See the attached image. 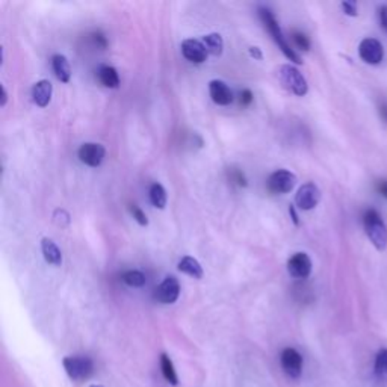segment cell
<instances>
[{"label": "cell", "instance_id": "30bf717a", "mask_svg": "<svg viewBox=\"0 0 387 387\" xmlns=\"http://www.w3.org/2000/svg\"><path fill=\"white\" fill-rule=\"evenodd\" d=\"M79 154V159L80 162H83L85 165L88 166H100L103 159H105V154H106V150L102 144H95V142H87L83 144L82 147L79 149L78 152Z\"/></svg>", "mask_w": 387, "mask_h": 387}, {"label": "cell", "instance_id": "ba28073f", "mask_svg": "<svg viewBox=\"0 0 387 387\" xmlns=\"http://www.w3.org/2000/svg\"><path fill=\"white\" fill-rule=\"evenodd\" d=\"M180 295V285L179 280L173 275L165 277V280L156 287L154 299L162 302V304H173Z\"/></svg>", "mask_w": 387, "mask_h": 387}, {"label": "cell", "instance_id": "ffe728a7", "mask_svg": "<svg viewBox=\"0 0 387 387\" xmlns=\"http://www.w3.org/2000/svg\"><path fill=\"white\" fill-rule=\"evenodd\" d=\"M161 371H162V375H164V378L166 380V383H169L171 386L179 384V377H177V372L174 368V363L171 359H169L168 354H161Z\"/></svg>", "mask_w": 387, "mask_h": 387}, {"label": "cell", "instance_id": "3957f363", "mask_svg": "<svg viewBox=\"0 0 387 387\" xmlns=\"http://www.w3.org/2000/svg\"><path fill=\"white\" fill-rule=\"evenodd\" d=\"M68 377L75 381H85L94 373V363L87 356H68L63 360Z\"/></svg>", "mask_w": 387, "mask_h": 387}, {"label": "cell", "instance_id": "6da1fadb", "mask_svg": "<svg viewBox=\"0 0 387 387\" xmlns=\"http://www.w3.org/2000/svg\"><path fill=\"white\" fill-rule=\"evenodd\" d=\"M259 17L263 21L265 28L268 29V32L271 33V36H272V40L275 41V44L282 48V52L285 53V56L287 59H290V60H294L295 64H302V60H301L299 55L286 41L285 35H283L280 26H278V23H277V20H275L272 12L268 8H260L259 9Z\"/></svg>", "mask_w": 387, "mask_h": 387}, {"label": "cell", "instance_id": "836d02e7", "mask_svg": "<svg viewBox=\"0 0 387 387\" xmlns=\"http://www.w3.org/2000/svg\"><path fill=\"white\" fill-rule=\"evenodd\" d=\"M6 100H8V94H6L5 87H2V103H0V105L5 106V105H6Z\"/></svg>", "mask_w": 387, "mask_h": 387}, {"label": "cell", "instance_id": "d6a6232c", "mask_svg": "<svg viewBox=\"0 0 387 387\" xmlns=\"http://www.w3.org/2000/svg\"><path fill=\"white\" fill-rule=\"evenodd\" d=\"M289 213L292 215V220H294V223H295V224H298V223H299V221H298V215H297V212H295V208H294V206H290V208H289Z\"/></svg>", "mask_w": 387, "mask_h": 387}, {"label": "cell", "instance_id": "f546056e", "mask_svg": "<svg viewBox=\"0 0 387 387\" xmlns=\"http://www.w3.org/2000/svg\"><path fill=\"white\" fill-rule=\"evenodd\" d=\"M380 21H381L383 29L387 32V6L386 5L380 8Z\"/></svg>", "mask_w": 387, "mask_h": 387}, {"label": "cell", "instance_id": "9a60e30c", "mask_svg": "<svg viewBox=\"0 0 387 387\" xmlns=\"http://www.w3.org/2000/svg\"><path fill=\"white\" fill-rule=\"evenodd\" d=\"M41 250H43V256L47 263H51L53 266H59L63 263V254H60V250L52 239L44 238L41 240Z\"/></svg>", "mask_w": 387, "mask_h": 387}, {"label": "cell", "instance_id": "d4e9b609", "mask_svg": "<svg viewBox=\"0 0 387 387\" xmlns=\"http://www.w3.org/2000/svg\"><path fill=\"white\" fill-rule=\"evenodd\" d=\"M130 213L133 215V218L138 221L139 226H147L149 224V220H147V215H145L137 204H132L130 206Z\"/></svg>", "mask_w": 387, "mask_h": 387}, {"label": "cell", "instance_id": "83f0119b", "mask_svg": "<svg viewBox=\"0 0 387 387\" xmlns=\"http://www.w3.org/2000/svg\"><path fill=\"white\" fill-rule=\"evenodd\" d=\"M253 102V94L250 90H244V91H240V105L242 106H248L251 105Z\"/></svg>", "mask_w": 387, "mask_h": 387}, {"label": "cell", "instance_id": "277c9868", "mask_svg": "<svg viewBox=\"0 0 387 387\" xmlns=\"http://www.w3.org/2000/svg\"><path fill=\"white\" fill-rule=\"evenodd\" d=\"M278 78H280V82H282L283 87L292 94L299 95V97L307 94V91H309L307 80L295 67L282 65L280 70H278Z\"/></svg>", "mask_w": 387, "mask_h": 387}, {"label": "cell", "instance_id": "1f68e13d", "mask_svg": "<svg viewBox=\"0 0 387 387\" xmlns=\"http://www.w3.org/2000/svg\"><path fill=\"white\" fill-rule=\"evenodd\" d=\"M380 115H381V118L387 123V103H381V106H380Z\"/></svg>", "mask_w": 387, "mask_h": 387}, {"label": "cell", "instance_id": "4fadbf2b", "mask_svg": "<svg viewBox=\"0 0 387 387\" xmlns=\"http://www.w3.org/2000/svg\"><path fill=\"white\" fill-rule=\"evenodd\" d=\"M209 94L212 100L220 106H227L233 102V91L223 80H212L209 83Z\"/></svg>", "mask_w": 387, "mask_h": 387}, {"label": "cell", "instance_id": "52a82bcc", "mask_svg": "<svg viewBox=\"0 0 387 387\" xmlns=\"http://www.w3.org/2000/svg\"><path fill=\"white\" fill-rule=\"evenodd\" d=\"M321 200V191L319 188L312 184V181H309V184H304L302 185L298 192H297V197H295V203L298 208L301 211H312L318 206Z\"/></svg>", "mask_w": 387, "mask_h": 387}, {"label": "cell", "instance_id": "7402d4cb", "mask_svg": "<svg viewBox=\"0 0 387 387\" xmlns=\"http://www.w3.org/2000/svg\"><path fill=\"white\" fill-rule=\"evenodd\" d=\"M150 201L157 209H165L166 206V191L161 184H153L150 186Z\"/></svg>", "mask_w": 387, "mask_h": 387}, {"label": "cell", "instance_id": "8fae6325", "mask_svg": "<svg viewBox=\"0 0 387 387\" xmlns=\"http://www.w3.org/2000/svg\"><path fill=\"white\" fill-rule=\"evenodd\" d=\"M287 271L294 278H307L312 272V260L306 253H295L287 260Z\"/></svg>", "mask_w": 387, "mask_h": 387}, {"label": "cell", "instance_id": "484cf974", "mask_svg": "<svg viewBox=\"0 0 387 387\" xmlns=\"http://www.w3.org/2000/svg\"><path fill=\"white\" fill-rule=\"evenodd\" d=\"M58 216L60 218H55V223L60 227H64V226H68L70 224V215L65 212V211H56L55 212Z\"/></svg>", "mask_w": 387, "mask_h": 387}, {"label": "cell", "instance_id": "603a6c76", "mask_svg": "<svg viewBox=\"0 0 387 387\" xmlns=\"http://www.w3.org/2000/svg\"><path fill=\"white\" fill-rule=\"evenodd\" d=\"M123 282L130 287H142L145 285V275L141 271H127L123 274Z\"/></svg>", "mask_w": 387, "mask_h": 387}, {"label": "cell", "instance_id": "7c38bea8", "mask_svg": "<svg viewBox=\"0 0 387 387\" xmlns=\"http://www.w3.org/2000/svg\"><path fill=\"white\" fill-rule=\"evenodd\" d=\"M181 53H184V56L194 64H203L209 55L208 51H206L203 41L192 40V38L181 43Z\"/></svg>", "mask_w": 387, "mask_h": 387}, {"label": "cell", "instance_id": "4dcf8cb0", "mask_svg": "<svg viewBox=\"0 0 387 387\" xmlns=\"http://www.w3.org/2000/svg\"><path fill=\"white\" fill-rule=\"evenodd\" d=\"M250 56L253 58H256V59H262V52H260V48L259 47H251L250 48Z\"/></svg>", "mask_w": 387, "mask_h": 387}, {"label": "cell", "instance_id": "7a4b0ae2", "mask_svg": "<svg viewBox=\"0 0 387 387\" xmlns=\"http://www.w3.org/2000/svg\"><path fill=\"white\" fill-rule=\"evenodd\" d=\"M363 226L372 245L378 251H384L387 248V227L381 215L375 209H368L363 215Z\"/></svg>", "mask_w": 387, "mask_h": 387}, {"label": "cell", "instance_id": "e0dca14e", "mask_svg": "<svg viewBox=\"0 0 387 387\" xmlns=\"http://www.w3.org/2000/svg\"><path fill=\"white\" fill-rule=\"evenodd\" d=\"M97 76H99V80L105 85L106 88L117 90L120 87L118 71L111 65H102L99 68V73H97Z\"/></svg>", "mask_w": 387, "mask_h": 387}, {"label": "cell", "instance_id": "d6986e66", "mask_svg": "<svg viewBox=\"0 0 387 387\" xmlns=\"http://www.w3.org/2000/svg\"><path fill=\"white\" fill-rule=\"evenodd\" d=\"M203 44L206 47V51H208V53H211L213 56H220L223 53L224 41H223V36L220 33H209V35L203 36Z\"/></svg>", "mask_w": 387, "mask_h": 387}, {"label": "cell", "instance_id": "4316f807", "mask_svg": "<svg viewBox=\"0 0 387 387\" xmlns=\"http://www.w3.org/2000/svg\"><path fill=\"white\" fill-rule=\"evenodd\" d=\"M342 9H344V12L346 16H351V17L357 16V6H356L354 2H344Z\"/></svg>", "mask_w": 387, "mask_h": 387}, {"label": "cell", "instance_id": "44dd1931", "mask_svg": "<svg viewBox=\"0 0 387 387\" xmlns=\"http://www.w3.org/2000/svg\"><path fill=\"white\" fill-rule=\"evenodd\" d=\"M373 372L378 380L387 383V348H383L377 353L373 363Z\"/></svg>", "mask_w": 387, "mask_h": 387}, {"label": "cell", "instance_id": "8992f818", "mask_svg": "<svg viewBox=\"0 0 387 387\" xmlns=\"http://www.w3.org/2000/svg\"><path fill=\"white\" fill-rule=\"evenodd\" d=\"M297 185V176L287 169H278L268 179V189L274 194H287Z\"/></svg>", "mask_w": 387, "mask_h": 387}, {"label": "cell", "instance_id": "ac0fdd59", "mask_svg": "<svg viewBox=\"0 0 387 387\" xmlns=\"http://www.w3.org/2000/svg\"><path fill=\"white\" fill-rule=\"evenodd\" d=\"M179 271L184 272L192 278H201L203 277V268L197 259L191 256H185L179 262Z\"/></svg>", "mask_w": 387, "mask_h": 387}, {"label": "cell", "instance_id": "5bb4252c", "mask_svg": "<svg viewBox=\"0 0 387 387\" xmlns=\"http://www.w3.org/2000/svg\"><path fill=\"white\" fill-rule=\"evenodd\" d=\"M53 87L51 80H40L33 85L32 88V99L40 107H46L52 100Z\"/></svg>", "mask_w": 387, "mask_h": 387}, {"label": "cell", "instance_id": "cb8c5ba5", "mask_svg": "<svg viewBox=\"0 0 387 387\" xmlns=\"http://www.w3.org/2000/svg\"><path fill=\"white\" fill-rule=\"evenodd\" d=\"M292 38H294L295 44L298 46L299 51H304V52H307L309 48H310V41H309V38H307V36H306L304 33H301V32H294V33H292Z\"/></svg>", "mask_w": 387, "mask_h": 387}, {"label": "cell", "instance_id": "f1b7e54d", "mask_svg": "<svg viewBox=\"0 0 387 387\" xmlns=\"http://www.w3.org/2000/svg\"><path fill=\"white\" fill-rule=\"evenodd\" d=\"M377 191L387 200V180L381 179L377 181Z\"/></svg>", "mask_w": 387, "mask_h": 387}, {"label": "cell", "instance_id": "5b68a950", "mask_svg": "<svg viewBox=\"0 0 387 387\" xmlns=\"http://www.w3.org/2000/svg\"><path fill=\"white\" fill-rule=\"evenodd\" d=\"M280 365L289 378H299L304 360L295 348H285L280 354Z\"/></svg>", "mask_w": 387, "mask_h": 387}, {"label": "cell", "instance_id": "2e32d148", "mask_svg": "<svg viewBox=\"0 0 387 387\" xmlns=\"http://www.w3.org/2000/svg\"><path fill=\"white\" fill-rule=\"evenodd\" d=\"M52 68H53V73H55V76L58 78V80L64 82V83L70 82L71 68H70L68 60L64 55H55L52 58Z\"/></svg>", "mask_w": 387, "mask_h": 387}, {"label": "cell", "instance_id": "9c48e42d", "mask_svg": "<svg viewBox=\"0 0 387 387\" xmlns=\"http://www.w3.org/2000/svg\"><path fill=\"white\" fill-rule=\"evenodd\" d=\"M359 55L366 64L377 65L384 58L383 44L375 38H365L359 44Z\"/></svg>", "mask_w": 387, "mask_h": 387}, {"label": "cell", "instance_id": "e575fe53", "mask_svg": "<svg viewBox=\"0 0 387 387\" xmlns=\"http://www.w3.org/2000/svg\"><path fill=\"white\" fill-rule=\"evenodd\" d=\"M90 387H105V386H102V384H91Z\"/></svg>", "mask_w": 387, "mask_h": 387}]
</instances>
